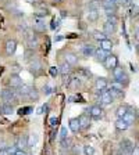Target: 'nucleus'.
Returning a JSON list of instances; mask_svg holds the SVG:
<instances>
[{
	"label": "nucleus",
	"instance_id": "nucleus-1",
	"mask_svg": "<svg viewBox=\"0 0 139 155\" xmlns=\"http://www.w3.org/2000/svg\"><path fill=\"white\" fill-rule=\"evenodd\" d=\"M0 96H2V100L6 101V103H11V101H16V91L11 90V89H3L2 90V93H0Z\"/></svg>",
	"mask_w": 139,
	"mask_h": 155
},
{
	"label": "nucleus",
	"instance_id": "nucleus-4",
	"mask_svg": "<svg viewBox=\"0 0 139 155\" xmlns=\"http://www.w3.org/2000/svg\"><path fill=\"white\" fill-rule=\"evenodd\" d=\"M17 50V42L13 40V39H9L6 42V53L7 55H13Z\"/></svg>",
	"mask_w": 139,
	"mask_h": 155
},
{
	"label": "nucleus",
	"instance_id": "nucleus-49",
	"mask_svg": "<svg viewBox=\"0 0 139 155\" xmlns=\"http://www.w3.org/2000/svg\"><path fill=\"white\" fill-rule=\"evenodd\" d=\"M57 122H58V119H57V118H52V119H50V125H52V126L57 125Z\"/></svg>",
	"mask_w": 139,
	"mask_h": 155
},
{
	"label": "nucleus",
	"instance_id": "nucleus-18",
	"mask_svg": "<svg viewBox=\"0 0 139 155\" xmlns=\"http://www.w3.org/2000/svg\"><path fill=\"white\" fill-rule=\"evenodd\" d=\"M97 18H99V11H97V8H91L88 11V19H89V21L95 22V21H97Z\"/></svg>",
	"mask_w": 139,
	"mask_h": 155
},
{
	"label": "nucleus",
	"instance_id": "nucleus-53",
	"mask_svg": "<svg viewBox=\"0 0 139 155\" xmlns=\"http://www.w3.org/2000/svg\"><path fill=\"white\" fill-rule=\"evenodd\" d=\"M135 47H136V51H138V54H139V42L136 43V46H135Z\"/></svg>",
	"mask_w": 139,
	"mask_h": 155
},
{
	"label": "nucleus",
	"instance_id": "nucleus-19",
	"mask_svg": "<svg viewBox=\"0 0 139 155\" xmlns=\"http://www.w3.org/2000/svg\"><path fill=\"white\" fill-rule=\"evenodd\" d=\"M13 112H14L13 105L10 103H4L3 105H2V114H4V115H11Z\"/></svg>",
	"mask_w": 139,
	"mask_h": 155
},
{
	"label": "nucleus",
	"instance_id": "nucleus-26",
	"mask_svg": "<svg viewBox=\"0 0 139 155\" xmlns=\"http://www.w3.org/2000/svg\"><path fill=\"white\" fill-rule=\"evenodd\" d=\"M58 71L61 72L63 75H64V74H70V72H71V65L68 64V62H65V61H64L61 65H60V68H58Z\"/></svg>",
	"mask_w": 139,
	"mask_h": 155
},
{
	"label": "nucleus",
	"instance_id": "nucleus-58",
	"mask_svg": "<svg viewBox=\"0 0 139 155\" xmlns=\"http://www.w3.org/2000/svg\"><path fill=\"white\" fill-rule=\"evenodd\" d=\"M0 114H2V108H0Z\"/></svg>",
	"mask_w": 139,
	"mask_h": 155
},
{
	"label": "nucleus",
	"instance_id": "nucleus-56",
	"mask_svg": "<svg viewBox=\"0 0 139 155\" xmlns=\"http://www.w3.org/2000/svg\"><path fill=\"white\" fill-rule=\"evenodd\" d=\"M123 155H132V154H131V152H124Z\"/></svg>",
	"mask_w": 139,
	"mask_h": 155
},
{
	"label": "nucleus",
	"instance_id": "nucleus-33",
	"mask_svg": "<svg viewBox=\"0 0 139 155\" xmlns=\"http://www.w3.org/2000/svg\"><path fill=\"white\" fill-rule=\"evenodd\" d=\"M49 10L46 8V7H43V8H39V10H36V13H35V15H38V17H43V18H45V17H47L49 15Z\"/></svg>",
	"mask_w": 139,
	"mask_h": 155
},
{
	"label": "nucleus",
	"instance_id": "nucleus-3",
	"mask_svg": "<svg viewBox=\"0 0 139 155\" xmlns=\"http://www.w3.org/2000/svg\"><path fill=\"white\" fill-rule=\"evenodd\" d=\"M9 84L11 87H14V89H18L21 84H23V79L19 78V75H17V74H14V75H11L10 76V79H9Z\"/></svg>",
	"mask_w": 139,
	"mask_h": 155
},
{
	"label": "nucleus",
	"instance_id": "nucleus-32",
	"mask_svg": "<svg viewBox=\"0 0 139 155\" xmlns=\"http://www.w3.org/2000/svg\"><path fill=\"white\" fill-rule=\"evenodd\" d=\"M33 31L39 33H43L46 32V25L45 24H33Z\"/></svg>",
	"mask_w": 139,
	"mask_h": 155
},
{
	"label": "nucleus",
	"instance_id": "nucleus-40",
	"mask_svg": "<svg viewBox=\"0 0 139 155\" xmlns=\"http://www.w3.org/2000/svg\"><path fill=\"white\" fill-rule=\"evenodd\" d=\"M52 91H53V87L52 86H49V84H45V86H43V93H45L46 96H49Z\"/></svg>",
	"mask_w": 139,
	"mask_h": 155
},
{
	"label": "nucleus",
	"instance_id": "nucleus-44",
	"mask_svg": "<svg viewBox=\"0 0 139 155\" xmlns=\"http://www.w3.org/2000/svg\"><path fill=\"white\" fill-rule=\"evenodd\" d=\"M70 79H71V76H70V74H64V75H63V83H64V84H68V82H70Z\"/></svg>",
	"mask_w": 139,
	"mask_h": 155
},
{
	"label": "nucleus",
	"instance_id": "nucleus-17",
	"mask_svg": "<svg viewBox=\"0 0 139 155\" xmlns=\"http://www.w3.org/2000/svg\"><path fill=\"white\" fill-rule=\"evenodd\" d=\"M123 119L125 120L128 125H132L134 120H135V112H134V111H131V110H128V111H127V114L124 115Z\"/></svg>",
	"mask_w": 139,
	"mask_h": 155
},
{
	"label": "nucleus",
	"instance_id": "nucleus-13",
	"mask_svg": "<svg viewBox=\"0 0 139 155\" xmlns=\"http://www.w3.org/2000/svg\"><path fill=\"white\" fill-rule=\"evenodd\" d=\"M81 54L84 55L85 58H89V57H92V55L95 54V48L92 47V46L86 45V46H84V47L81 48Z\"/></svg>",
	"mask_w": 139,
	"mask_h": 155
},
{
	"label": "nucleus",
	"instance_id": "nucleus-39",
	"mask_svg": "<svg viewBox=\"0 0 139 155\" xmlns=\"http://www.w3.org/2000/svg\"><path fill=\"white\" fill-rule=\"evenodd\" d=\"M107 22H110V24H113V25H116V24L118 22V18L116 17V14H114V15H107Z\"/></svg>",
	"mask_w": 139,
	"mask_h": 155
},
{
	"label": "nucleus",
	"instance_id": "nucleus-43",
	"mask_svg": "<svg viewBox=\"0 0 139 155\" xmlns=\"http://www.w3.org/2000/svg\"><path fill=\"white\" fill-rule=\"evenodd\" d=\"M60 139L61 140L67 139V129L65 127H61V130H60Z\"/></svg>",
	"mask_w": 139,
	"mask_h": 155
},
{
	"label": "nucleus",
	"instance_id": "nucleus-38",
	"mask_svg": "<svg viewBox=\"0 0 139 155\" xmlns=\"http://www.w3.org/2000/svg\"><path fill=\"white\" fill-rule=\"evenodd\" d=\"M58 26H60V19H58V18H53V19H52V25H50V28H52L53 31H56Z\"/></svg>",
	"mask_w": 139,
	"mask_h": 155
},
{
	"label": "nucleus",
	"instance_id": "nucleus-14",
	"mask_svg": "<svg viewBox=\"0 0 139 155\" xmlns=\"http://www.w3.org/2000/svg\"><path fill=\"white\" fill-rule=\"evenodd\" d=\"M95 86H96V89H99V90H103V89H107L109 82H107L106 78H97L96 82H95Z\"/></svg>",
	"mask_w": 139,
	"mask_h": 155
},
{
	"label": "nucleus",
	"instance_id": "nucleus-22",
	"mask_svg": "<svg viewBox=\"0 0 139 155\" xmlns=\"http://www.w3.org/2000/svg\"><path fill=\"white\" fill-rule=\"evenodd\" d=\"M78 76L81 78H85V79H89L92 76V72L88 69V68H79L78 69Z\"/></svg>",
	"mask_w": 139,
	"mask_h": 155
},
{
	"label": "nucleus",
	"instance_id": "nucleus-10",
	"mask_svg": "<svg viewBox=\"0 0 139 155\" xmlns=\"http://www.w3.org/2000/svg\"><path fill=\"white\" fill-rule=\"evenodd\" d=\"M64 60H65V62H68L70 65H75L78 62L77 54H75V53H71V51L65 53V54H64Z\"/></svg>",
	"mask_w": 139,
	"mask_h": 155
},
{
	"label": "nucleus",
	"instance_id": "nucleus-21",
	"mask_svg": "<svg viewBox=\"0 0 139 155\" xmlns=\"http://www.w3.org/2000/svg\"><path fill=\"white\" fill-rule=\"evenodd\" d=\"M128 126H130V125H128V123H127L125 120L123 119V118H118V119H117L116 127H117L118 130H127V129H128Z\"/></svg>",
	"mask_w": 139,
	"mask_h": 155
},
{
	"label": "nucleus",
	"instance_id": "nucleus-5",
	"mask_svg": "<svg viewBox=\"0 0 139 155\" xmlns=\"http://www.w3.org/2000/svg\"><path fill=\"white\" fill-rule=\"evenodd\" d=\"M102 112H103V110H102L99 105H92L91 108H89V115H91L93 119H100Z\"/></svg>",
	"mask_w": 139,
	"mask_h": 155
},
{
	"label": "nucleus",
	"instance_id": "nucleus-34",
	"mask_svg": "<svg viewBox=\"0 0 139 155\" xmlns=\"http://www.w3.org/2000/svg\"><path fill=\"white\" fill-rule=\"evenodd\" d=\"M111 89H113V90H117V91H123L124 86L118 81H114V82H111Z\"/></svg>",
	"mask_w": 139,
	"mask_h": 155
},
{
	"label": "nucleus",
	"instance_id": "nucleus-42",
	"mask_svg": "<svg viewBox=\"0 0 139 155\" xmlns=\"http://www.w3.org/2000/svg\"><path fill=\"white\" fill-rule=\"evenodd\" d=\"M58 72H60V71H58V68H57V67H50V75H52L53 78L57 76Z\"/></svg>",
	"mask_w": 139,
	"mask_h": 155
},
{
	"label": "nucleus",
	"instance_id": "nucleus-12",
	"mask_svg": "<svg viewBox=\"0 0 139 155\" xmlns=\"http://www.w3.org/2000/svg\"><path fill=\"white\" fill-rule=\"evenodd\" d=\"M100 101L103 104H110L113 103V97H111V94L109 93V90L107 89H103V91H102V96H100Z\"/></svg>",
	"mask_w": 139,
	"mask_h": 155
},
{
	"label": "nucleus",
	"instance_id": "nucleus-54",
	"mask_svg": "<svg viewBox=\"0 0 139 155\" xmlns=\"http://www.w3.org/2000/svg\"><path fill=\"white\" fill-rule=\"evenodd\" d=\"M28 3H35V2H38V0H26Z\"/></svg>",
	"mask_w": 139,
	"mask_h": 155
},
{
	"label": "nucleus",
	"instance_id": "nucleus-35",
	"mask_svg": "<svg viewBox=\"0 0 139 155\" xmlns=\"http://www.w3.org/2000/svg\"><path fill=\"white\" fill-rule=\"evenodd\" d=\"M106 33L104 32H99V31H96V32H93V38L96 39L97 42H100V40H103V39H106Z\"/></svg>",
	"mask_w": 139,
	"mask_h": 155
},
{
	"label": "nucleus",
	"instance_id": "nucleus-8",
	"mask_svg": "<svg viewBox=\"0 0 139 155\" xmlns=\"http://www.w3.org/2000/svg\"><path fill=\"white\" fill-rule=\"evenodd\" d=\"M120 148L123 150V154L124 152H132L134 150V144L131 143V140H123V141L120 143Z\"/></svg>",
	"mask_w": 139,
	"mask_h": 155
},
{
	"label": "nucleus",
	"instance_id": "nucleus-52",
	"mask_svg": "<svg viewBox=\"0 0 139 155\" xmlns=\"http://www.w3.org/2000/svg\"><path fill=\"white\" fill-rule=\"evenodd\" d=\"M135 38H136V40H138V42H139V29H138V31H136V33H135Z\"/></svg>",
	"mask_w": 139,
	"mask_h": 155
},
{
	"label": "nucleus",
	"instance_id": "nucleus-30",
	"mask_svg": "<svg viewBox=\"0 0 139 155\" xmlns=\"http://www.w3.org/2000/svg\"><path fill=\"white\" fill-rule=\"evenodd\" d=\"M26 97H29V98H31V100H33V101H38L39 100V93H38V90H36V89H31V91H29L28 93V96Z\"/></svg>",
	"mask_w": 139,
	"mask_h": 155
},
{
	"label": "nucleus",
	"instance_id": "nucleus-25",
	"mask_svg": "<svg viewBox=\"0 0 139 155\" xmlns=\"http://www.w3.org/2000/svg\"><path fill=\"white\" fill-rule=\"evenodd\" d=\"M31 89H32V87L28 86V84H21V86L18 87V94L19 96H28V93L31 91Z\"/></svg>",
	"mask_w": 139,
	"mask_h": 155
},
{
	"label": "nucleus",
	"instance_id": "nucleus-59",
	"mask_svg": "<svg viewBox=\"0 0 139 155\" xmlns=\"http://www.w3.org/2000/svg\"><path fill=\"white\" fill-rule=\"evenodd\" d=\"M138 147H139V144H138Z\"/></svg>",
	"mask_w": 139,
	"mask_h": 155
},
{
	"label": "nucleus",
	"instance_id": "nucleus-9",
	"mask_svg": "<svg viewBox=\"0 0 139 155\" xmlns=\"http://www.w3.org/2000/svg\"><path fill=\"white\" fill-rule=\"evenodd\" d=\"M95 57H96V60L99 62H103L104 64V61H106V58H107V51H104L103 48H96V50H95Z\"/></svg>",
	"mask_w": 139,
	"mask_h": 155
},
{
	"label": "nucleus",
	"instance_id": "nucleus-7",
	"mask_svg": "<svg viewBox=\"0 0 139 155\" xmlns=\"http://www.w3.org/2000/svg\"><path fill=\"white\" fill-rule=\"evenodd\" d=\"M16 147L18 150H25L28 147V136H19L16 141Z\"/></svg>",
	"mask_w": 139,
	"mask_h": 155
},
{
	"label": "nucleus",
	"instance_id": "nucleus-37",
	"mask_svg": "<svg viewBox=\"0 0 139 155\" xmlns=\"http://www.w3.org/2000/svg\"><path fill=\"white\" fill-rule=\"evenodd\" d=\"M130 15L132 17V18H135V17H138V15H139V7H138V6H135V4H134V6L131 7Z\"/></svg>",
	"mask_w": 139,
	"mask_h": 155
},
{
	"label": "nucleus",
	"instance_id": "nucleus-51",
	"mask_svg": "<svg viewBox=\"0 0 139 155\" xmlns=\"http://www.w3.org/2000/svg\"><path fill=\"white\" fill-rule=\"evenodd\" d=\"M74 155H79V148H77V147L74 148Z\"/></svg>",
	"mask_w": 139,
	"mask_h": 155
},
{
	"label": "nucleus",
	"instance_id": "nucleus-28",
	"mask_svg": "<svg viewBox=\"0 0 139 155\" xmlns=\"http://www.w3.org/2000/svg\"><path fill=\"white\" fill-rule=\"evenodd\" d=\"M103 32L106 33V35H111V33L114 32V25L110 22H106L103 26Z\"/></svg>",
	"mask_w": 139,
	"mask_h": 155
},
{
	"label": "nucleus",
	"instance_id": "nucleus-46",
	"mask_svg": "<svg viewBox=\"0 0 139 155\" xmlns=\"http://www.w3.org/2000/svg\"><path fill=\"white\" fill-rule=\"evenodd\" d=\"M14 155H28V154L25 152V150H18L17 148L16 152H14Z\"/></svg>",
	"mask_w": 139,
	"mask_h": 155
},
{
	"label": "nucleus",
	"instance_id": "nucleus-36",
	"mask_svg": "<svg viewBox=\"0 0 139 155\" xmlns=\"http://www.w3.org/2000/svg\"><path fill=\"white\" fill-rule=\"evenodd\" d=\"M84 154L85 155H95V148L92 145H85L84 147Z\"/></svg>",
	"mask_w": 139,
	"mask_h": 155
},
{
	"label": "nucleus",
	"instance_id": "nucleus-48",
	"mask_svg": "<svg viewBox=\"0 0 139 155\" xmlns=\"http://www.w3.org/2000/svg\"><path fill=\"white\" fill-rule=\"evenodd\" d=\"M132 155H139V147L136 145V147H134V150H132V152H131Z\"/></svg>",
	"mask_w": 139,
	"mask_h": 155
},
{
	"label": "nucleus",
	"instance_id": "nucleus-15",
	"mask_svg": "<svg viewBox=\"0 0 139 155\" xmlns=\"http://www.w3.org/2000/svg\"><path fill=\"white\" fill-rule=\"evenodd\" d=\"M100 48H103L104 51H111V48H113V43H111V40H109V39H103V40H100Z\"/></svg>",
	"mask_w": 139,
	"mask_h": 155
},
{
	"label": "nucleus",
	"instance_id": "nucleus-27",
	"mask_svg": "<svg viewBox=\"0 0 139 155\" xmlns=\"http://www.w3.org/2000/svg\"><path fill=\"white\" fill-rule=\"evenodd\" d=\"M127 111H128V107H125V105H120L118 108H117V111H116L117 118H124V115L127 114Z\"/></svg>",
	"mask_w": 139,
	"mask_h": 155
},
{
	"label": "nucleus",
	"instance_id": "nucleus-2",
	"mask_svg": "<svg viewBox=\"0 0 139 155\" xmlns=\"http://www.w3.org/2000/svg\"><path fill=\"white\" fill-rule=\"evenodd\" d=\"M104 65H106L107 69H114V68L118 65V60H117L116 55H107L106 58V61H104Z\"/></svg>",
	"mask_w": 139,
	"mask_h": 155
},
{
	"label": "nucleus",
	"instance_id": "nucleus-50",
	"mask_svg": "<svg viewBox=\"0 0 139 155\" xmlns=\"http://www.w3.org/2000/svg\"><path fill=\"white\" fill-rule=\"evenodd\" d=\"M60 40H63V36H56L54 38V42H60Z\"/></svg>",
	"mask_w": 139,
	"mask_h": 155
},
{
	"label": "nucleus",
	"instance_id": "nucleus-16",
	"mask_svg": "<svg viewBox=\"0 0 139 155\" xmlns=\"http://www.w3.org/2000/svg\"><path fill=\"white\" fill-rule=\"evenodd\" d=\"M70 129H71V132H74V133H78L79 130H81V125H79V120H78V118L77 119H70Z\"/></svg>",
	"mask_w": 139,
	"mask_h": 155
},
{
	"label": "nucleus",
	"instance_id": "nucleus-11",
	"mask_svg": "<svg viewBox=\"0 0 139 155\" xmlns=\"http://www.w3.org/2000/svg\"><path fill=\"white\" fill-rule=\"evenodd\" d=\"M26 45L29 48H33L35 46H38V36L35 33H29L26 35Z\"/></svg>",
	"mask_w": 139,
	"mask_h": 155
},
{
	"label": "nucleus",
	"instance_id": "nucleus-29",
	"mask_svg": "<svg viewBox=\"0 0 139 155\" xmlns=\"http://www.w3.org/2000/svg\"><path fill=\"white\" fill-rule=\"evenodd\" d=\"M38 136L36 134H31L28 136V147H35L36 144H38Z\"/></svg>",
	"mask_w": 139,
	"mask_h": 155
},
{
	"label": "nucleus",
	"instance_id": "nucleus-20",
	"mask_svg": "<svg viewBox=\"0 0 139 155\" xmlns=\"http://www.w3.org/2000/svg\"><path fill=\"white\" fill-rule=\"evenodd\" d=\"M79 84H81V81H79V78L74 76V78H71V79H70V82H68L67 86L70 87V89H78V87H79Z\"/></svg>",
	"mask_w": 139,
	"mask_h": 155
},
{
	"label": "nucleus",
	"instance_id": "nucleus-55",
	"mask_svg": "<svg viewBox=\"0 0 139 155\" xmlns=\"http://www.w3.org/2000/svg\"><path fill=\"white\" fill-rule=\"evenodd\" d=\"M3 71H4V69H3V67H0V75L3 74Z\"/></svg>",
	"mask_w": 139,
	"mask_h": 155
},
{
	"label": "nucleus",
	"instance_id": "nucleus-47",
	"mask_svg": "<svg viewBox=\"0 0 139 155\" xmlns=\"http://www.w3.org/2000/svg\"><path fill=\"white\" fill-rule=\"evenodd\" d=\"M0 155H10L7 148H0Z\"/></svg>",
	"mask_w": 139,
	"mask_h": 155
},
{
	"label": "nucleus",
	"instance_id": "nucleus-24",
	"mask_svg": "<svg viewBox=\"0 0 139 155\" xmlns=\"http://www.w3.org/2000/svg\"><path fill=\"white\" fill-rule=\"evenodd\" d=\"M29 69H31V72H32V74H39V72H40V69H42V64H40V62L39 61H33L32 64H31V68H29Z\"/></svg>",
	"mask_w": 139,
	"mask_h": 155
},
{
	"label": "nucleus",
	"instance_id": "nucleus-31",
	"mask_svg": "<svg viewBox=\"0 0 139 155\" xmlns=\"http://www.w3.org/2000/svg\"><path fill=\"white\" fill-rule=\"evenodd\" d=\"M123 74H124V69H123L121 67H118V65H117V67L113 69V76H114V79H116V81H117V79H118V78H120Z\"/></svg>",
	"mask_w": 139,
	"mask_h": 155
},
{
	"label": "nucleus",
	"instance_id": "nucleus-57",
	"mask_svg": "<svg viewBox=\"0 0 139 155\" xmlns=\"http://www.w3.org/2000/svg\"><path fill=\"white\" fill-rule=\"evenodd\" d=\"M54 2H56V3H61L63 0H54Z\"/></svg>",
	"mask_w": 139,
	"mask_h": 155
},
{
	"label": "nucleus",
	"instance_id": "nucleus-6",
	"mask_svg": "<svg viewBox=\"0 0 139 155\" xmlns=\"http://www.w3.org/2000/svg\"><path fill=\"white\" fill-rule=\"evenodd\" d=\"M91 115H88V114H82L78 120H79V125H81V129H88L89 126H91Z\"/></svg>",
	"mask_w": 139,
	"mask_h": 155
},
{
	"label": "nucleus",
	"instance_id": "nucleus-23",
	"mask_svg": "<svg viewBox=\"0 0 139 155\" xmlns=\"http://www.w3.org/2000/svg\"><path fill=\"white\" fill-rule=\"evenodd\" d=\"M102 6L103 8H116L117 0H102Z\"/></svg>",
	"mask_w": 139,
	"mask_h": 155
},
{
	"label": "nucleus",
	"instance_id": "nucleus-45",
	"mask_svg": "<svg viewBox=\"0 0 139 155\" xmlns=\"http://www.w3.org/2000/svg\"><path fill=\"white\" fill-rule=\"evenodd\" d=\"M106 10V15H114L116 14V8H104Z\"/></svg>",
	"mask_w": 139,
	"mask_h": 155
},
{
	"label": "nucleus",
	"instance_id": "nucleus-41",
	"mask_svg": "<svg viewBox=\"0 0 139 155\" xmlns=\"http://www.w3.org/2000/svg\"><path fill=\"white\" fill-rule=\"evenodd\" d=\"M29 111H32V108L31 107H25V108H21L18 111V114L19 115H25V114H29Z\"/></svg>",
	"mask_w": 139,
	"mask_h": 155
}]
</instances>
